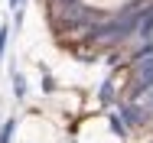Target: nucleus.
Masks as SVG:
<instances>
[{
    "label": "nucleus",
    "instance_id": "7",
    "mask_svg": "<svg viewBox=\"0 0 153 143\" xmlns=\"http://www.w3.org/2000/svg\"><path fill=\"white\" fill-rule=\"evenodd\" d=\"M13 94H16V98L26 94V82H23V75H13Z\"/></svg>",
    "mask_w": 153,
    "mask_h": 143
},
{
    "label": "nucleus",
    "instance_id": "8",
    "mask_svg": "<svg viewBox=\"0 0 153 143\" xmlns=\"http://www.w3.org/2000/svg\"><path fill=\"white\" fill-rule=\"evenodd\" d=\"M7 33H10V29L0 26V56H3V49H7Z\"/></svg>",
    "mask_w": 153,
    "mask_h": 143
},
{
    "label": "nucleus",
    "instance_id": "11",
    "mask_svg": "<svg viewBox=\"0 0 153 143\" xmlns=\"http://www.w3.org/2000/svg\"><path fill=\"white\" fill-rule=\"evenodd\" d=\"M56 3H68V0H56Z\"/></svg>",
    "mask_w": 153,
    "mask_h": 143
},
{
    "label": "nucleus",
    "instance_id": "5",
    "mask_svg": "<svg viewBox=\"0 0 153 143\" xmlns=\"http://www.w3.org/2000/svg\"><path fill=\"white\" fill-rule=\"evenodd\" d=\"M137 36L140 39H153V7L143 10V16H140V29H137Z\"/></svg>",
    "mask_w": 153,
    "mask_h": 143
},
{
    "label": "nucleus",
    "instance_id": "2",
    "mask_svg": "<svg viewBox=\"0 0 153 143\" xmlns=\"http://www.w3.org/2000/svg\"><path fill=\"white\" fill-rule=\"evenodd\" d=\"M59 23L62 26H101V13L85 7L82 0H68V3H59Z\"/></svg>",
    "mask_w": 153,
    "mask_h": 143
},
{
    "label": "nucleus",
    "instance_id": "3",
    "mask_svg": "<svg viewBox=\"0 0 153 143\" xmlns=\"http://www.w3.org/2000/svg\"><path fill=\"white\" fill-rule=\"evenodd\" d=\"M134 94L140 98L143 91H150L153 88V42L147 46V49H140V56H137V62H134Z\"/></svg>",
    "mask_w": 153,
    "mask_h": 143
},
{
    "label": "nucleus",
    "instance_id": "6",
    "mask_svg": "<svg viewBox=\"0 0 153 143\" xmlns=\"http://www.w3.org/2000/svg\"><path fill=\"white\" fill-rule=\"evenodd\" d=\"M13 130H16V120H7V124L0 127V143H10V140H13Z\"/></svg>",
    "mask_w": 153,
    "mask_h": 143
},
{
    "label": "nucleus",
    "instance_id": "1",
    "mask_svg": "<svg viewBox=\"0 0 153 143\" xmlns=\"http://www.w3.org/2000/svg\"><path fill=\"white\" fill-rule=\"evenodd\" d=\"M140 16H143V3H134L130 10H124L121 16H114L111 23H101V26L94 29V39L104 42V46L124 42L127 36H137V29H140Z\"/></svg>",
    "mask_w": 153,
    "mask_h": 143
},
{
    "label": "nucleus",
    "instance_id": "4",
    "mask_svg": "<svg viewBox=\"0 0 153 143\" xmlns=\"http://www.w3.org/2000/svg\"><path fill=\"white\" fill-rule=\"evenodd\" d=\"M121 117L127 120V127H140L150 114H147V107H143V104H137V101H134V104H124V107H121Z\"/></svg>",
    "mask_w": 153,
    "mask_h": 143
},
{
    "label": "nucleus",
    "instance_id": "10",
    "mask_svg": "<svg viewBox=\"0 0 153 143\" xmlns=\"http://www.w3.org/2000/svg\"><path fill=\"white\" fill-rule=\"evenodd\" d=\"M10 7H13V13H16V10L23 7V0H10Z\"/></svg>",
    "mask_w": 153,
    "mask_h": 143
},
{
    "label": "nucleus",
    "instance_id": "9",
    "mask_svg": "<svg viewBox=\"0 0 153 143\" xmlns=\"http://www.w3.org/2000/svg\"><path fill=\"white\" fill-rule=\"evenodd\" d=\"M101 101H104V104H108V101H111V82H108V85L101 88Z\"/></svg>",
    "mask_w": 153,
    "mask_h": 143
}]
</instances>
